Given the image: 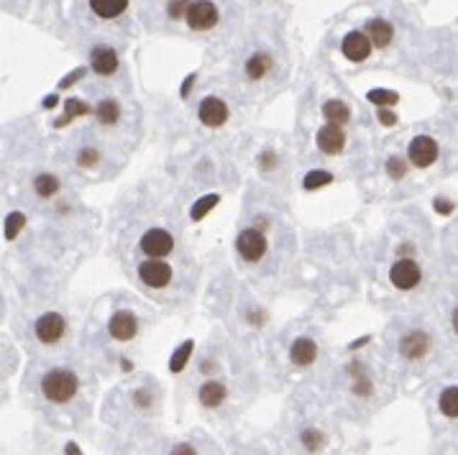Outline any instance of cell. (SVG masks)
<instances>
[{"label": "cell", "instance_id": "obj_1", "mask_svg": "<svg viewBox=\"0 0 458 455\" xmlns=\"http://www.w3.org/2000/svg\"><path fill=\"white\" fill-rule=\"evenodd\" d=\"M80 389V379L67 371V368H52L44 379H41V394L47 396L49 402L64 404L69 402Z\"/></svg>", "mask_w": 458, "mask_h": 455}, {"label": "cell", "instance_id": "obj_2", "mask_svg": "<svg viewBox=\"0 0 458 455\" xmlns=\"http://www.w3.org/2000/svg\"><path fill=\"white\" fill-rule=\"evenodd\" d=\"M236 248L243 261L257 264V261H262L264 254H266V238H264V233H259L257 228H249V230H241V233H238Z\"/></svg>", "mask_w": 458, "mask_h": 455}, {"label": "cell", "instance_id": "obj_3", "mask_svg": "<svg viewBox=\"0 0 458 455\" xmlns=\"http://www.w3.org/2000/svg\"><path fill=\"white\" fill-rule=\"evenodd\" d=\"M139 248H141L146 256H151V259H164V256L172 254L175 238H172L167 230H162V228H151V230H146V233L141 235Z\"/></svg>", "mask_w": 458, "mask_h": 455}, {"label": "cell", "instance_id": "obj_4", "mask_svg": "<svg viewBox=\"0 0 458 455\" xmlns=\"http://www.w3.org/2000/svg\"><path fill=\"white\" fill-rule=\"evenodd\" d=\"M184 18L192 31H208L218 23V8L210 0H192Z\"/></svg>", "mask_w": 458, "mask_h": 455}, {"label": "cell", "instance_id": "obj_5", "mask_svg": "<svg viewBox=\"0 0 458 455\" xmlns=\"http://www.w3.org/2000/svg\"><path fill=\"white\" fill-rule=\"evenodd\" d=\"M34 330H36V338H39L41 343L52 345V343H59L61 338H64L67 322H64V317H61L59 312H47V315H41L39 320H36Z\"/></svg>", "mask_w": 458, "mask_h": 455}, {"label": "cell", "instance_id": "obj_6", "mask_svg": "<svg viewBox=\"0 0 458 455\" xmlns=\"http://www.w3.org/2000/svg\"><path fill=\"white\" fill-rule=\"evenodd\" d=\"M420 279H423V271H420L415 259H399L389 268V281L397 289H415L420 284Z\"/></svg>", "mask_w": 458, "mask_h": 455}, {"label": "cell", "instance_id": "obj_7", "mask_svg": "<svg viewBox=\"0 0 458 455\" xmlns=\"http://www.w3.org/2000/svg\"><path fill=\"white\" fill-rule=\"evenodd\" d=\"M407 156H410V161L415 167H420V169L430 167V164H435V159H438V143H435V138H430V136H415V138L410 141Z\"/></svg>", "mask_w": 458, "mask_h": 455}, {"label": "cell", "instance_id": "obj_8", "mask_svg": "<svg viewBox=\"0 0 458 455\" xmlns=\"http://www.w3.org/2000/svg\"><path fill=\"white\" fill-rule=\"evenodd\" d=\"M139 276L146 287L151 289H164L172 281V266L162 259H151V261L139 264Z\"/></svg>", "mask_w": 458, "mask_h": 455}, {"label": "cell", "instance_id": "obj_9", "mask_svg": "<svg viewBox=\"0 0 458 455\" xmlns=\"http://www.w3.org/2000/svg\"><path fill=\"white\" fill-rule=\"evenodd\" d=\"M197 115H200V123H205L208 128H221L223 123L228 121V105L221 100V98H205L197 107Z\"/></svg>", "mask_w": 458, "mask_h": 455}, {"label": "cell", "instance_id": "obj_10", "mask_svg": "<svg viewBox=\"0 0 458 455\" xmlns=\"http://www.w3.org/2000/svg\"><path fill=\"white\" fill-rule=\"evenodd\" d=\"M315 141H317V148H320L323 154L336 156V154H341V151H344L346 134H344V128L336 126V123H325V126L317 131V138Z\"/></svg>", "mask_w": 458, "mask_h": 455}, {"label": "cell", "instance_id": "obj_11", "mask_svg": "<svg viewBox=\"0 0 458 455\" xmlns=\"http://www.w3.org/2000/svg\"><path fill=\"white\" fill-rule=\"evenodd\" d=\"M371 47H374V44H371L369 34H364V31H351V34L344 36L341 52H344V57L351 61H364L371 54Z\"/></svg>", "mask_w": 458, "mask_h": 455}, {"label": "cell", "instance_id": "obj_12", "mask_svg": "<svg viewBox=\"0 0 458 455\" xmlns=\"http://www.w3.org/2000/svg\"><path fill=\"white\" fill-rule=\"evenodd\" d=\"M428 350H430V338L423 330H410L399 338V353L410 361H420Z\"/></svg>", "mask_w": 458, "mask_h": 455}, {"label": "cell", "instance_id": "obj_13", "mask_svg": "<svg viewBox=\"0 0 458 455\" xmlns=\"http://www.w3.org/2000/svg\"><path fill=\"white\" fill-rule=\"evenodd\" d=\"M136 330H139V320H136L134 312H129V309L113 312V317L108 322L110 338H115V341H131L136 335Z\"/></svg>", "mask_w": 458, "mask_h": 455}, {"label": "cell", "instance_id": "obj_14", "mask_svg": "<svg viewBox=\"0 0 458 455\" xmlns=\"http://www.w3.org/2000/svg\"><path fill=\"white\" fill-rule=\"evenodd\" d=\"M90 64L98 74L108 77L118 69V54L113 52L110 47H95L93 54H90Z\"/></svg>", "mask_w": 458, "mask_h": 455}, {"label": "cell", "instance_id": "obj_15", "mask_svg": "<svg viewBox=\"0 0 458 455\" xmlns=\"http://www.w3.org/2000/svg\"><path fill=\"white\" fill-rule=\"evenodd\" d=\"M290 358H292V363L300 368L310 366V363L317 358V345L310 341V338H297L290 348Z\"/></svg>", "mask_w": 458, "mask_h": 455}, {"label": "cell", "instance_id": "obj_16", "mask_svg": "<svg viewBox=\"0 0 458 455\" xmlns=\"http://www.w3.org/2000/svg\"><path fill=\"white\" fill-rule=\"evenodd\" d=\"M366 34H369V39L374 47L384 49V47H389L392 36H394V28H392L389 20L374 18V20H369V26H366Z\"/></svg>", "mask_w": 458, "mask_h": 455}, {"label": "cell", "instance_id": "obj_17", "mask_svg": "<svg viewBox=\"0 0 458 455\" xmlns=\"http://www.w3.org/2000/svg\"><path fill=\"white\" fill-rule=\"evenodd\" d=\"M200 404L208 409H216L221 407L223 402H225V386H223L221 382H208L200 386Z\"/></svg>", "mask_w": 458, "mask_h": 455}, {"label": "cell", "instance_id": "obj_18", "mask_svg": "<svg viewBox=\"0 0 458 455\" xmlns=\"http://www.w3.org/2000/svg\"><path fill=\"white\" fill-rule=\"evenodd\" d=\"M90 8L100 18H118L129 8V0H90Z\"/></svg>", "mask_w": 458, "mask_h": 455}, {"label": "cell", "instance_id": "obj_19", "mask_svg": "<svg viewBox=\"0 0 458 455\" xmlns=\"http://www.w3.org/2000/svg\"><path fill=\"white\" fill-rule=\"evenodd\" d=\"M323 115L328 123H336V126H344L351 121V107L341 100H328L323 105Z\"/></svg>", "mask_w": 458, "mask_h": 455}, {"label": "cell", "instance_id": "obj_20", "mask_svg": "<svg viewBox=\"0 0 458 455\" xmlns=\"http://www.w3.org/2000/svg\"><path fill=\"white\" fill-rule=\"evenodd\" d=\"M64 107H67V113L61 115L59 121L54 123L57 128H64L69 121H72V118H80V115H88V113H90V105H88V102H85V100H77V98H69V100L64 102Z\"/></svg>", "mask_w": 458, "mask_h": 455}, {"label": "cell", "instance_id": "obj_21", "mask_svg": "<svg viewBox=\"0 0 458 455\" xmlns=\"http://www.w3.org/2000/svg\"><path fill=\"white\" fill-rule=\"evenodd\" d=\"M271 69V59L266 54H254L249 61H246V74H249L251 80H262L266 77V72Z\"/></svg>", "mask_w": 458, "mask_h": 455}, {"label": "cell", "instance_id": "obj_22", "mask_svg": "<svg viewBox=\"0 0 458 455\" xmlns=\"http://www.w3.org/2000/svg\"><path fill=\"white\" fill-rule=\"evenodd\" d=\"M95 115H98V121H100L102 126H113V123H118L121 107H118V102H115L113 98H108V100L98 102V110H95Z\"/></svg>", "mask_w": 458, "mask_h": 455}, {"label": "cell", "instance_id": "obj_23", "mask_svg": "<svg viewBox=\"0 0 458 455\" xmlns=\"http://www.w3.org/2000/svg\"><path fill=\"white\" fill-rule=\"evenodd\" d=\"M438 407L445 417H458V386H448L440 391Z\"/></svg>", "mask_w": 458, "mask_h": 455}, {"label": "cell", "instance_id": "obj_24", "mask_svg": "<svg viewBox=\"0 0 458 455\" xmlns=\"http://www.w3.org/2000/svg\"><path fill=\"white\" fill-rule=\"evenodd\" d=\"M34 189L39 197H54L59 192V179L54 175H39L34 179Z\"/></svg>", "mask_w": 458, "mask_h": 455}, {"label": "cell", "instance_id": "obj_25", "mask_svg": "<svg viewBox=\"0 0 458 455\" xmlns=\"http://www.w3.org/2000/svg\"><path fill=\"white\" fill-rule=\"evenodd\" d=\"M218 202H221V197H218V194H205V197H200V200L192 205V210H189V218H192L195 223L202 220V218H205L210 210L216 208Z\"/></svg>", "mask_w": 458, "mask_h": 455}, {"label": "cell", "instance_id": "obj_26", "mask_svg": "<svg viewBox=\"0 0 458 455\" xmlns=\"http://www.w3.org/2000/svg\"><path fill=\"white\" fill-rule=\"evenodd\" d=\"M369 102H377L379 107H392L399 102V95L394 90H369Z\"/></svg>", "mask_w": 458, "mask_h": 455}, {"label": "cell", "instance_id": "obj_27", "mask_svg": "<svg viewBox=\"0 0 458 455\" xmlns=\"http://www.w3.org/2000/svg\"><path fill=\"white\" fill-rule=\"evenodd\" d=\"M333 182V175L330 172H323V169H312V172H307L303 179L305 189H317V187H325V184H330Z\"/></svg>", "mask_w": 458, "mask_h": 455}, {"label": "cell", "instance_id": "obj_28", "mask_svg": "<svg viewBox=\"0 0 458 455\" xmlns=\"http://www.w3.org/2000/svg\"><path fill=\"white\" fill-rule=\"evenodd\" d=\"M189 353H192V341H184L180 348L175 350V355H172V361H169V368L175 371V374H180L184 366H187V358Z\"/></svg>", "mask_w": 458, "mask_h": 455}, {"label": "cell", "instance_id": "obj_29", "mask_svg": "<svg viewBox=\"0 0 458 455\" xmlns=\"http://www.w3.org/2000/svg\"><path fill=\"white\" fill-rule=\"evenodd\" d=\"M26 225V215L23 213H11L6 220V241H16V235L20 233V228Z\"/></svg>", "mask_w": 458, "mask_h": 455}, {"label": "cell", "instance_id": "obj_30", "mask_svg": "<svg viewBox=\"0 0 458 455\" xmlns=\"http://www.w3.org/2000/svg\"><path fill=\"white\" fill-rule=\"evenodd\" d=\"M300 440H303V445H305L307 450H310V453H315V450L323 448L325 437H323V432H320V430H305Z\"/></svg>", "mask_w": 458, "mask_h": 455}, {"label": "cell", "instance_id": "obj_31", "mask_svg": "<svg viewBox=\"0 0 458 455\" xmlns=\"http://www.w3.org/2000/svg\"><path fill=\"white\" fill-rule=\"evenodd\" d=\"M98 161H100V154H98L95 148L88 146V148H80V151H77V164H80V167L90 169V167H95Z\"/></svg>", "mask_w": 458, "mask_h": 455}, {"label": "cell", "instance_id": "obj_32", "mask_svg": "<svg viewBox=\"0 0 458 455\" xmlns=\"http://www.w3.org/2000/svg\"><path fill=\"white\" fill-rule=\"evenodd\" d=\"M187 11H189V0H169V6H167L169 18L180 20L187 16Z\"/></svg>", "mask_w": 458, "mask_h": 455}, {"label": "cell", "instance_id": "obj_33", "mask_svg": "<svg viewBox=\"0 0 458 455\" xmlns=\"http://www.w3.org/2000/svg\"><path fill=\"white\" fill-rule=\"evenodd\" d=\"M404 159H399V156H389V161H387V175L392 177V179H402L404 177Z\"/></svg>", "mask_w": 458, "mask_h": 455}, {"label": "cell", "instance_id": "obj_34", "mask_svg": "<svg viewBox=\"0 0 458 455\" xmlns=\"http://www.w3.org/2000/svg\"><path fill=\"white\" fill-rule=\"evenodd\" d=\"M259 167L266 169V172H271V169L276 167V154H274V151H264V154L259 156Z\"/></svg>", "mask_w": 458, "mask_h": 455}, {"label": "cell", "instance_id": "obj_35", "mask_svg": "<svg viewBox=\"0 0 458 455\" xmlns=\"http://www.w3.org/2000/svg\"><path fill=\"white\" fill-rule=\"evenodd\" d=\"M377 118H379V123H382V126H394V123H397V115L392 113V110H384V107H379L377 110Z\"/></svg>", "mask_w": 458, "mask_h": 455}, {"label": "cell", "instance_id": "obj_36", "mask_svg": "<svg viewBox=\"0 0 458 455\" xmlns=\"http://www.w3.org/2000/svg\"><path fill=\"white\" fill-rule=\"evenodd\" d=\"M435 213H440V215H451L453 213V205L448 200H443V197H435Z\"/></svg>", "mask_w": 458, "mask_h": 455}, {"label": "cell", "instance_id": "obj_37", "mask_svg": "<svg viewBox=\"0 0 458 455\" xmlns=\"http://www.w3.org/2000/svg\"><path fill=\"white\" fill-rule=\"evenodd\" d=\"M82 77H85V69H74L72 74H67V77L59 82V88H69V85H74V80H82Z\"/></svg>", "mask_w": 458, "mask_h": 455}, {"label": "cell", "instance_id": "obj_38", "mask_svg": "<svg viewBox=\"0 0 458 455\" xmlns=\"http://www.w3.org/2000/svg\"><path fill=\"white\" fill-rule=\"evenodd\" d=\"M134 402L139 404V407H141V409H143V407H148V404H151V394H148V391H143V389H141V391H136V394H134Z\"/></svg>", "mask_w": 458, "mask_h": 455}, {"label": "cell", "instance_id": "obj_39", "mask_svg": "<svg viewBox=\"0 0 458 455\" xmlns=\"http://www.w3.org/2000/svg\"><path fill=\"white\" fill-rule=\"evenodd\" d=\"M172 455H197L195 448L192 445H187V442H180V445H175L172 448Z\"/></svg>", "mask_w": 458, "mask_h": 455}, {"label": "cell", "instance_id": "obj_40", "mask_svg": "<svg viewBox=\"0 0 458 455\" xmlns=\"http://www.w3.org/2000/svg\"><path fill=\"white\" fill-rule=\"evenodd\" d=\"M356 394H371V384L369 382H358L356 384Z\"/></svg>", "mask_w": 458, "mask_h": 455}, {"label": "cell", "instance_id": "obj_41", "mask_svg": "<svg viewBox=\"0 0 458 455\" xmlns=\"http://www.w3.org/2000/svg\"><path fill=\"white\" fill-rule=\"evenodd\" d=\"M192 82H195V74H189L187 80H184V88H182V98H187V95H189V88H192Z\"/></svg>", "mask_w": 458, "mask_h": 455}, {"label": "cell", "instance_id": "obj_42", "mask_svg": "<svg viewBox=\"0 0 458 455\" xmlns=\"http://www.w3.org/2000/svg\"><path fill=\"white\" fill-rule=\"evenodd\" d=\"M57 102H59V98H57V95H49L47 100H44V107H47V110H52V107H54Z\"/></svg>", "mask_w": 458, "mask_h": 455}, {"label": "cell", "instance_id": "obj_43", "mask_svg": "<svg viewBox=\"0 0 458 455\" xmlns=\"http://www.w3.org/2000/svg\"><path fill=\"white\" fill-rule=\"evenodd\" d=\"M67 455H82V453H80V448H77L74 442H69V445H67Z\"/></svg>", "mask_w": 458, "mask_h": 455}, {"label": "cell", "instance_id": "obj_44", "mask_svg": "<svg viewBox=\"0 0 458 455\" xmlns=\"http://www.w3.org/2000/svg\"><path fill=\"white\" fill-rule=\"evenodd\" d=\"M451 322H453V330H456V335H458V307L453 309V320Z\"/></svg>", "mask_w": 458, "mask_h": 455}]
</instances>
